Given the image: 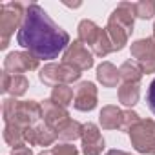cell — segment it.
Masks as SVG:
<instances>
[{"mask_svg": "<svg viewBox=\"0 0 155 155\" xmlns=\"http://www.w3.org/2000/svg\"><path fill=\"white\" fill-rule=\"evenodd\" d=\"M17 42L38 60L57 58L71 44L68 31H64L38 4H29L26 8Z\"/></svg>", "mask_w": 155, "mask_h": 155, "instance_id": "6da1fadb", "label": "cell"}, {"mask_svg": "<svg viewBox=\"0 0 155 155\" xmlns=\"http://www.w3.org/2000/svg\"><path fill=\"white\" fill-rule=\"evenodd\" d=\"M2 115L6 124H17L26 130L42 119V104L37 101H17L13 97L4 99Z\"/></svg>", "mask_w": 155, "mask_h": 155, "instance_id": "7a4b0ae2", "label": "cell"}, {"mask_svg": "<svg viewBox=\"0 0 155 155\" xmlns=\"http://www.w3.org/2000/svg\"><path fill=\"white\" fill-rule=\"evenodd\" d=\"M26 9L20 2H8L0 6V49L9 46V38L15 29H20Z\"/></svg>", "mask_w": 155, "mask_h": 155, "instance_id": "3957f363", "label": "cell"}, {"mask_svg": "<svg viewBox=\"0 0 155 155\" xmlns=\"http://www.w3.org/2000/svg\"><path fill=\"white\" fill-rule=\"evenodd\" d=\"M128 133L135 151L144 155H155V120L153 119H140Z\"/></svg>", "mask_w": 155, "mask_h": 155, "instance_id": "277c9868", "label": "cell"}, {"mask_svg": "<svg viewBox=\"0 0 155 155\" xmlns=\"http://www.w3.org/2000/svg\"><path fill=\"white\" fill-rule=\"evenodd\" d=\"M38 79L42 84L46 86H58V84H69V82H77L81 79V71L75 69L73 66L66 64V62H60V64H55V62H49L46 64L40 73H38Z\"/></svg>", "mask_w": 155, "mask_h": 155, "instance_id": "5b68a950", "label": "cell"}, {"mask_svg": "<svg viewBox=\"0 0 155 155\" xmlns=\"http://www.w3.org/2000/svg\"><path fill=\"white\" fill-rule=\"evenodd\" d=\"M40 60L29 51H11L4 58V71L9 75H22L26 71L38 69Z\"/></svg>", "mask_w": 155, "mask_h": 155, "instance_id": "8992f818", "label": "cell"}, {"mask_svg": "<svg viewBox=\"0 0 155 155\" xmlns=\"http://www.w3.org/2000/svg\"><path fill=\"white\" fill-rule=\"evenodd\" d=\"M62 62L73 66L75 69H79V71H86V69H90L93 66V53L82 42L73 40L66 48V51L62 55Z\"/></svg>", "mask_w": 155, "mask_h": 155, "instance_id": "52a82bcc", "label": "cell"}, {"mask_svg": "<svg viewBox=\"0 0 155 155\" xmlns=\"http://www.w3.org/2000/svg\"><path fill=\"white\" fill-rule=\"evenodd\" d=\"M97 102H99V95H97V88L93 82L90 81H84L77 86L75 90V101H73V106L75 110L79 111H91L97 108Z\"/></svg>", "mask_w": 155, "mask_h": 155, "instance_id": "ba28073f", "label": "cell"}, {"mask_svg": "<svg viewBox=\"0 0 155 155\" xmlns=\"http://www.w3.org/2000/svg\"><path fill=\"white\" fill-rule=\"evenodd\" d=\"M57 131L49 128L46 122L35 124L24 130V140L28 146H51L57 140Z\"/></svg>", "mask_w": 155, "mask_h": 155, "instance_id": "9c48e42d", "label": "cell"}, {"mask_svg": "<svg viewBox=\"0 0 155 155\" xmlns=\"http://www.w3.org/2000/svg\"><path fill=\"white\" fill-rule=\"evenodd\" d=\"M82 153L84 155H101L106 142L101 135V130L93 122H86L82 128Z\"/></svg>", "mask_w": 155, "mask_h": 155, "instance_id": "30bf717a", "label": "cell"}, {"mask_svg": "<svg viewBox=\"0 0 155 155\" xmlns=\"http://www.w3.org/2000/svg\"><path fill=\"white\" fill-rule=\"evenodd\" d=\"M42 119L49 128H53L57 131L64 122L69 120V113H68V110L64 106L53 102L51 99H46L42 102Z\"/></svg>", "mask_w": 155, "mask_h": 155, "instance_id": "8fae6325", "label": "cell"}, {"mask_svg": "<svg viewBox=\"0 0 155 155\" xmlns=\"http://www.w3.org/2000/svg\"><path fill=\"white\" fill-rule=\"evenodd\" d=\"M108 22L117 24L119 28H122L128 35H131L133 31V24H135V13H133V2H120L110 15Z\"/></svg>", "mask_w": 155, "mask_h": 155, "instance_id": "7c38bea8", "label": "cell"}, {"mask_svg": "<svg viewBox=\"0 0 155 155\" xmlns=\"http://www.w3.org/2000/svg\"><path fill=\"white\" fill-rule=\"evenodd\" d=\"M29 88V81L26 79V75H9V73H2V93H9L13 99L15 97H22Z\"/></svg>", "mask_w": 155, "mask_h": 155, "instance_id": "4fadbf2b", "label": "cell"}, {"mask_svg": "<svg viewBox=\"0 0 155 155\" xmlns=\"http://www.w3.org/2000/svg\"><path fill=\"white\" fill-rule=\"evenodd\" d=\"M97 81L104 88H117L120 82V73L111 62H101L97 66Z\"/></svg>", "mask_w": 155, "mask_h": 155, "instance_id": "5bb4252c", "label": "cell"}, {"mask_svg": "<svg viewBox=\"0 0 155 155\" xmlns=\"http://www.w3.org/2000/svg\"><path fill=\"white\" fill-rule=\"evenodd\" d=\"M99 122L104 130H120L122 126V110L110 104L104 106L99 113Z\"/></svg>", "mask_w": 155, "mask_h": 155, "instance_id": "9a60e30c", "label": "cell"}, {"mask_svg": "<svg viewBox=\"0 0 155 155\" xmlns=\"http://www.w3.org/2000/svg\"><path fill=\"white\" fill-rule=\"evenodd\" d=\"M77 33H79V42L82 44H88L93 48V44L97 42L99 35H101V28L93 22V20H82L79 24V29H77Z\"/></svg>", "mask_w": 155, "mask_h": 155, "instance_id": "2e32d148", "label": "cell"}, {"mask_svg": "<svg viewBox=\"0 0 155 155\" xmlns=\"http://www.w3.org/2000/svg\"><path fill=\"white\" fill-rule=\"evenodd\" d=\"M119 73H120V79L124 81V84H139L144 75L139 62H135V60L122 62V66L119 68Z\"/></svg>", "mask_w": 155, "mask_h": 155, "instance_id": "e0dca14e", "label": "cell"}, {"mask_svg": "<svg viewBox=\"0 0 155 155\" xmlns=\"http://www.w3.org/2000/svg\"><path fill=\"white\" fill-rule=\"evenodd\" d=\"M82 128H84V124H81V122L69 119L68 122H64V124L57 130V137H58L60 140H66V142L77 140V139L82 137Z\"/></svg>", "mask_w": 155, "mask_h": 155, "instance_id": "ac0fdd59", "label": "cell"}, {"mask_svg": "<svg viewBox=\"0 0 155 155\" xmlns=\"http://www.w3.org/2000/svg\"><path fill=\"white\" fill-rule=\"evenodd\" d=\"M131 57L135 58V62L155 57V49H153V42L151 38H139L135 42H131Z\"/></svg>", "mask_w": 155, "mask_h": 155, "instance_id": "d6986e66", "label": "cell"}, {"mask_svg": "<svg viewBox=\"0 0 155 155\" xmlns=\"http://www.w3.org/2000/svg\"><path fill=\"white\" fill-rule=\"evenodd\" d=\"M139 97H140L139 84H122V86H119V102L120 104H124L128 108H133L139 102Z\"/></svg>", "mask_w": 155, "mask_h": 155, "instance_id": "ffe728a7", "label": "cell"}, {"mask_svg": "<svg viewBox=\"0 0 155 155\" xmlns=\"http://www.w3.org/2000/svg\"><path fill=\"white\" fill-rule=\"evenodd\" d=\"M106 31H108L110 40H111V44H113V51H120V49H124V46L128 44L130 35H128L122 28H119L117 24H111V22H108Z\"/></svg>", "mask_w": 155, "mask_h": 155, "instance_id": "44dd1931", "label": "cell"}, {"mask_svg": "<svg viewBox=\"0 0 155 155\" xmlns=\"http://www.w3.org/2000/svg\"><path fill=\"white\" fill-rule=\"evenodd\" d=\"M49 99H51L53 102H57V104L68 108V106L75 101V95H73V90H71L68 84H58V86H55V88L51 90V97H49Z\"/></svg>", "mask_w": 155, "mask_h": 155, "instance_id": "7402d4cb", "label": "cell"}, {"mask_svg": "<svg viewBox=\"0 0 155 155\" xmlns=\"http://www.w3.org/2000/svg\"><path fill=\"white\" fill-rule=\"evenodd\" d=\"M91 53L97 55V57H108L110 53H113V44H111V40H110V35H108L106 28L101 29V35H99L97 42L93 44Z\"/></svg>", "mask_w": 155, "mask_h": 155, "instance_id": "603a6c76", "label": "cell"}, {"mask_svg": "<svg viewBox=\"0 0 155 155\" xmlns=\"http://www.w3.org/2000/svg\"><path fill=\"white\" fill-rule=\"evenodd\" d=\"M4 140L11 148L26 144V140H24V128H20L17 124H6V128H4Z\"/></svg>", "mask_w": 155, "mask_h": 155, "instance_id": "cb8c5ba5", "label": "cell"}, {"mask_svg": "<svg viewBox=\"0 0 155 155\" xmlns=\"http://www.w3.org/2000/svg\"><path fill=\"white\" fill-rule=\"evenodd\" d=\"M133 13L140 20H150L155 15V2H153V0H140V2H133Z\"/></svg>", "mask_w": 155, "mask_h": 155, "instance_id": "d4e9b609", "label": "cell"}, {"mask_svg": "<svg viewBox=\"0 0 155 155\" xmlns=\"http://www.w3.org/2000/svg\"><path fill=\"white\" fill-rule=\"evenodd\" d=\"M139 120H140V117H139L137 111L126 110V111H122V126H120V130H122V131H130Z\"/></svg>", "mask_w": 155, "mask_h": 155, "instance_id": "484cf974", "label": "cell"}, {"mask_svg": "<svg viewBox=\"0 0 155 155\" xmlns=\"http://www.w3.org/2000/svg\"><path fill=\"white\" fill-rule=\"evenodd\" d=\"M51 151H53V155H79V150H77L73 144H68V142L53 146Z\"/></svg>", "mask_w": 155, "mask_h": 155, "instance_id": "4316f807", "label": "cell"}, {"mask_svg": "<svg viewBox=\"0 0 155 155\" xmlns=\"http://www.w3.org/2000/svg\"><path fill=\"white\" fill-rule=\"evenodd\" d=\"M146 102H148V108H150V111L155 115V79H153V81L150 82V86H148Z\"/></svg>", "mask_w": 155, "mask_h": 155, "instance_id": "83f0119b", "label": "cell"}, {"mask_svg": "<svg viewBox=\"0 0 155 155\" xmlns=\"http://www.w3.org/2000/svg\"><path fill=\"white\" fill-rule=\"evenodd\" d=\"M139 66L142 69V73H155V57H150V58H144V60H139Z\"/></svg>", "mask_w": 155, "mask_h": 155, "instance_id": "f1b7e54d", "label": "cell"}, {"mask_svg": "<svg viewBox=\"0 0 155 155\" xmlns=\"http://www.w3.org/2000/svg\"><path fill=\"white\" fill-rule=\"evenodd\" d=\"M11 155H33V151H31V148L28 144H20V146L11 150Z\"/></svg>", "mask_w": 155, "mask_h": 155, "instance_id": "f546056e", "label": "cell"}, {"mask_svg": "<svg viewBox=\"0 0 155 155\" xmlns=\"http://www.w3.org/2000/svg\"><path fill=\"white\" fill-rule=\"evenodd\" d=\"M104 155H131V153H128V151H122V150H110V151H106Z\"/></svg>", "mask_w": 155, "mask_h": 155, "instance_id": "4dcf8cb0", "label": "cell"}, {"mask_svg": "<svg viewBox=\"0 0 155 155\" xmlns=\"http://www.w3.org/2000/svg\"><path fill=\"white\" fill-rule=\"evenodd\" d=\"M38 155H53V151H48V150H44V151H40Z\"/></svg>", "mask_w": 155, "mask_h": 155, "instance_id": "1f68e13d", "label": "cell"}, {"mask_svg": "<svg viewBox=\"0 0 155 155\" xmlns=\"http://www.w3.org/2000/svg\"><path fill=\"white\" fill-rule=\"evenodd\" d=\"M150 38H151V42H153V49H155V33H153V35H151Z\"/></svg>", "mask_w": 155, "mask_h": 155, "instance_id": "d6a6232c", "label": "cell"}, {"mask_svg": "<svg viewBox=\"0 0 155 155\" xmlns=\"http://www.w3.org/2000/svg\"><path fill=\"white\" fill-rule=\"evenodd\" d=\"M153 33H155V24H153Z\"/></svg>", "mask_w": 155, "mask_h": 155, "instance_id": "836d02e7", "label": "cell"}]
</instances>
